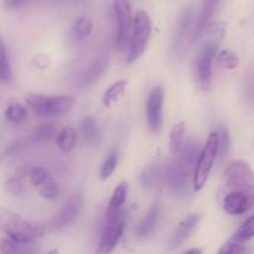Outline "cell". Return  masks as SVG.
<instances>
[{
  "label": "cell",
  "mask_w": 254,
  "mask_h": 254,
  "mask_svg": "<svg viewBox=\"0 0 254 254\" xmlns=\"http://www.w3.org/2000/svg\"><path fill=\"white\" fill-rule=\"evenodd\" d=\"M220 1L221 0H207V1H203L202 9H201L200 14L197 15V19H196L195 25H193V31L190 44H193L207 30L208 22H210L212 15L215 14Z\"/></svg>",
  "instance_id": "4fadbf2b"
},
{
  "label": "cell",
  "mask_w": 254,
  "mask_h": 254,
  "mask_svg": "<svg viewBox=\"0 0 254 254\" xmlns=\"http://www.w3.org/2000/svg\"><path fill=\"white\" fill-rule=\"evenodd\" d=\"M200 220H201V215H198V213H193V215L188 216L185 220L181 221L180 225H179L178 228L175 230V232L173 233V237H171V241H170L171 247L176 248L179 247V246L183 245V243L190 237V235L193 232V230L197 227Z\"/></svg>",
  "instance_id": "5bb4252c"
},
{
  "label": "cell",
  "mask_w": 254,
  "mask_h": 254,
  "mask_svg": "<svg viewBox=\"0 0 254 254\" xmlns=\"http://www.w3.org/2000/svg\"><path fill=\"white\" fill-rule=\"evenodd\" d=\"M127 87V81L121 79V81H117L104 92L103 94V104L106 107H111L112 103L117 101L122 94L124 93Z\"/></svg>",
  "instance_id": "4316f807"
},
{
  "label": "cell",
  "mask_w": 254,
  "mask_h": 254,
  "mask_svg": "<svg viewBox=\"0 0 254 254\" xmlns=\"http://www.w3.org/2000/svg\"><path fill=\"white\" fill-rule=\"evenodd\" d=\"M218 133V155H220L221 159L226 158L230 151V133L226 128H221Z\"/></svg>",
  "instance_id": "d6a6232c"
},
{
  "label": "cell",
  "mask_w": 254,
  "mask_h": 254,
  "mask_svg": "<svg viewBox=\"0 0 254 254\" xmlns=\"http://www.w3.org/2000/svg\"><path fill=\"white\" fill-rule=\"evenodd\" d=\"M151 34V20L148 12L138 10L134 15L127 64H134L145 51Z\"/></svg>",
  "instance_id": "7a4b0ae2"
},
{
  "label": "cell",
  "mask_w": 254,
  "mask_h": 254,
  "mask_svg": "<svg viewBox=\"0 0 254 254\" xmlns=\"http://www.w3.org/2000/svg\"><path fill=\"white\" fill-rule=\"evenodd\" d=\"M222 205L228 215H243L254 206V191H230L223 197Z\"/></svg>",
  "instance_id": "7c38bea8"
},
{
  "label": "cell",
  "mask_w": 254,
  "mask_h": 254,
  "mask_svg": "<svg viewBox=\"0 0 254 254\" xmlns=\"http://www.w3.org/2000/svg\"><path fill=\"white\" fill-rule=\"evenodd\" d=\"M81 130L82 134L84 135L86 140L91 144H97L99 140V128L97 124L96 119L92 117H86L83 121L81 122Z\"/></svg>",
  "instance_id": "7402d4cb"
},
{
  "label": "cell",
  "mask_w": 254,
  "mask_h": 254,
  "mask_svg": "<svg viewBox=\"0 0 254 254\" xmlns=\"http://www.w3.org/2000/svg\"><path fill=\"white\" fill-rule=\"evenodd\" d=\"M165 92L163 87L158 86L150 92L146 103V121L151 133H160L163 128V109Z\"/></svg>",
  "instance_id": "30bf717a"
},
{
  "label": "cell",
  "mask_w": 254,
  "mask_h": 254,
  "mask_svg": "<svg viewBox=\"0 0 254 254\" xmlns=\"http://www.w3.org/2000/svg\"><path fill=\"white\" fill-rule=\"evenodd\" d=\"M117 165H118V154L117 153H111L108 155V158L104 160L103 165H102L101 173H99V178L102 180H107L112 176V174L114 173V170L117 169Z\"/></svg>",
  "instance_id": "4dcf8cb0"
},
{
  "label": "cell",
  "mask_w": 254,
  "mask_h": 254,
  "mask_svg": "<svg viewBox=\"0 0 254 254\" xmlns=\"http://www.w3.org/2000/svg\"><path fill=\"white\" fill-rule=\"evenodd\" d=\"M27 116V112L25 109L24 106H21L20 103H11L9 104V107L5 111V118L7 122L12 124H19L22 121H25Z\"/></svg>",
  "instance_id": "f546056e"
},
{
  "label": "cell",
  "mask_w": 254,
  "mask_h": 254,
  "mask_svg": "<svg viewBox=\"0 0 254 254\" xmlns=\"http://www.w3.org/2000/svg\"><path fill=\"white\" fill-rule=\"evenodd\" d=\"M0 228L9 238L21 243L35 242L46 232V226L44 223L31 222L5 207H0Z\"/></svg>",
  "instance_id": "6da1fadb"
},
{
  "label": "cell",
  "mask_w": 254,
  "mask_h": 254,
  "mask_svg": "<svg viewBox=\"0 0 254 254\" xmlns=\"http://www.w3.org/2000/svg\"><path fill=\"white\" fill-rule=\"evenodd\" d=\"M161 217V206L159 203H154L150 207L149 212L145 217L141 220L136 227V236L139 238H146L155 231L156 226L159 225V221Z\"/></svg>",
  "instance_id": "9a60e30c"
},
{
  "label": "cell",
  "mask_w": 254,
  "mask_h": 254,
  "mask_svg": "<svg viewBox=\"0 0 254 254\" xmlns=\"http://www.w3.org/2000/svg\"><path fill=\"white\" fill-rule=\"evenodd\" d=\"M190 176L193 173L190 169L186 168L184 164L176 159L173 163L168 164L165 169V178H164V185L169 188V190L176 196H185L189 192V185H190Z\"/></svg>",
  "instance_id": "52a82bcc"
},
{
  "label": "cell",
  "mask_w": 254,
  "mask_h": 254,
  "mask_svg": "<svg viewBox=\"0 0 254 254\" xmlns=\"http://www.w3.org/2000/svg\"><path fill=\"white\" fill-rule=\"evenodd\" d=\"M12 79L11 67H10L9 57H7L6 46L0 36V81L4 83H10Z\"/></svg>",
  "instance_id": "484cf974"
},
{
  "label": "cell",
  "mask_w": 254,
  "mask_h": 254,
  "mask_svg": "<svg viewBox=\"0 0 254 254\" xmlns=\"http://www.w3.org/2000/svg\"><path fill=\"white\" fill-rule=\"evenodd\" d=\"M92 30H93V22L89 17L82 16L74 22L73 29H72V37L77 41L87 39L91 35Z\"/></svg>",
  "instance_id": "cb8c5ba5"
},
{
  "label": "cell",
  "mask_w": 254,
  "mask_h": 254,
  "mask_svg": "<svg viewBox=\"0 0 254 254\" xmlns=\"http://www.w3.org/2000/svg\"><path fill=\"white\" fill-rule=\"evenodd\" d=\"M203 1H207V0H203Z\"/></svg>",
  "instance_id": "60d3db41"
},
{
  "label": "cell",
  "mask_w": 254,
  "mask_h": 254,
  "mask_svg": "<svg viewBox=\"0 0 254 254\" xmlns=\"http://www.w3.org/2000/svg\"><path fill=\"white\" fill-rule=\"evenodd\" d=\"M221 42L217 40L208 39L207 42L202 46L197 60H196V77L197 83L203 91H208L211 86V77H212V61L216 56L218 46Z\"/></svg>",
  "instance_id": "8992f818"
},
{
  "label": "cell",
  "mask_w": 254,
  "mask_h": 254,
  "mask_svg": "<svg viewBox=\"0 0 254 254\" xmlns=\"http://www.w3.org/2000/svg\"><path fill=\"white\" fill-rule=\"evenodd\" d=\"M165 164L160 163H154L150 166L145 169L141 174L140 181L143 184L144 188L146 189H155L158 186L163 185L164 178H165Z\"/></svg>",
  "instance_id": "2e32d148"
},
{
  "label": "cell",
  "mask_w": 254,
  "mask_h": 254,
  "mask_svg": "<svg viewBox=\"0 0 254 254\" xmlns=\"http://www.w3.org/2000/svg\"><path fill=\"white\" fill-rule=\"evenodd\" d=\"M27 2H29V0H4V6L5 9L14 10L27 4Z\"/></svg>",
  "instance_id": "74e56055"
},
{
  "label": "cell",
  "mask_w": 254,
  "mask_h": 254,
  "mask_svg": "<svg viewBox=\"0 0 254 254\" xmlns=\"http://www.w3.org/2000/svg\"><path fill=\"white\" fill-rule=\"evenodd\" d=\"M108 64L109 59L107 55H101V56L97 57V59L89 64V67L86 69V72L82 74V82H83L84 84H91L93 83V82H96L97 79L101 78L102 74L106 72Z\"/></svg>",
  "instance_id": "e0dca14e"
},
{
  "label": "cell",
  "mask_w": 254,
  "mask_h": 254,
  "mask_svg": "<svg viewBox=\"0 0 254 254\" xmlns=\"http://www.w3.org/2000/svg\"><path fill=\"white\" fill-rule=\"evenodd\" d=\"M126 228V212H117L116 215L109 217L108 223L103 231V235L99 242L98 252L109 253L116 248Z\"/></svg>",
  "instance_id": "9c48e42d"
},
{
  "label": "cell",
  "mask_w": 254,
  "mask_h": 254,
  "mask_svg": "<svg viewBox=\"0 0 254 254\" xmlns=\"http://www.w3.org/2000/svg\"><path fill=\"white\" fill-rule=\"evenodd\" d=\"M185 253H188V254H191V253L198 254V253H202V250H201V248H192V250L185 251Z\"/></svg>",
  "instance_id": "ab89813d"
},
{
  "label": "cell",
  "mask_w": 254,
  "mask_h": 254,
  "mask_svg": "<svg viewBox=\"0 0 254 254\" xmlns=\"http://www.w3.org/2000/svg\"><path fill=\"white\" fill-rule=\"evenodd\" d=\"M77 134L72 127H64L61 130L57 133L56 135V143L57 146L61 149L64 153H69L73 150L74 145H76Z\"/></svg>",
  "instance_id": "44dd1931"
},
{
  "label": "cell",
  "mask_w": 254,
  "mask_h": 254,
  "mask_svg": "<svg viewBox=\"0 0 254 254\" xmlns=\"http://www.w3.org/2000/svg\"><path fill=\"white\" fill-rule=\"evenodd\" d=\"M5 190L11 195H20L24 191V183L17 176H12L5 183Z\"/></svg>",
  "instance_id": "d590c367"
},
{
  "label": "cell",
  "mask_w": 254,
  "mask_h": 254,
  "mask_svg": "<svg viewBox=\"0 0 254 254\" xmlns=\"http://www.w3.org/2000/svg\"><path fill=\"white\" fill-rule=\"evenodd\" d=\"M240 59L232 50H223L217 56V64L223 69H235L238 67Z\"/></svg>",
  "instance_id": "f1b7e54d"
},
{
  "label": "cell",
  "mask_w": 254,
  "mask_h": 254,
  "mask_svg": "<svg viewBox=\"0 0 254 254\" xmlns=\"http://www.w3.org/2000/svg\"><path fill=\"white\" fill-rule=\"evenodd\" d=\"M30 181L34 186H41L47 181V171L44 168H34L31 169L29 174Z\"/></svg>",
  "instance_id": "e575fe53"
},
{
  "label": "cell",
  "mask_w": 254,
  "mask_h": 254,
  "mask_svg": "<svg viewBox=\"0 0 254 254\" xmlns=\"http://www.w3.org/2000/svg\"><path fill=\"white\" fill-rule=\"evenodd\" d=\"M218 156V133L213 131L210 134L207 141H206L205 146L202 148L198 158L197 165L195 168V173H193L192 185L193 190L200 191L201 189L205 186L207 183L208 176H210L211 169H212L213 163H215L216 158Z\"/></svg>",
  "instance_id": "277c9868"
},
{
  "label": "cell",
  "mask_w": 254,
  "mask_h": 254,
  "mask_svg": "<svg viewBox=\"0 0 254 254\" xmlns=\"http://www.w3.org/2000/svg\"><path fill=\"white\" fill-rule=\"evenodd\" d=\"M40 195L42 196V197L47 198V200H54V198H56L57 196H59L60 193V189L59 186H57V184L52 183V181H46V183L44 184V185L40 186Z\"/></svg>",
  "instance_id": "836d02e7"
},
{
  "label": "cell",
  "mask_w": 254,
  "mask_h": 254,
  "mask_svg": "<svg viewBox=\"0 0 254 254\" xmlns=\"http://www.w3.org/2000/svg\"><path fill=\"white\" fill-rule=\"evenodd\" d=\"M247 252V248L243 247L242 243L236 242V241L232 240V242H228L226 245H223L222 247L220 248L218 253H232V254H237V253H246Z\"/></svg>",
  "instance_id": "8d00e7d4"
},
{
  "label": "cell",
  "mask_w": 254,
  "mask_h": 254,
  "mask_svg": "<svg viewBox=\"0 0 254 254\" xmlns=\"http://www.w3.org/2000/svg\"><path fill=\"white\" fill-rule=\"evenodd\" d=\"M223 186L230 191H254V173L246 161H232L223 173Z\"/></svg>",
  "instance_id": "5b68a950"
},
{
  "label": "cell",
  "mask_w": 254,
  "mask_h": 254,
  "mask_svg": "<svg viewBox=\"0 0 254 254\" xmlns=\"http://www.w3.org/2000/svg\"><path fill=\"white\" fill-rule=\"evenodd\" d=\"M19 146H20V144H19V143H15V144H12V145H10L9 148H7L6 150H5L4 153H2L1 155H0V164H1V161L4 160L5 158H7V156H9L10 154H12V153H14V151L16 150V149L19 148Z\"/></svg>",
  "instance_id": "f35d334b"
},
{
  "label": "cell",
  "mask_w": 254,
  "mask_h": 254,
  "mask_svg": "<svg viewBox=\"0 0 254 254\" xmlns=\"http://www.w3.org/2000/svg\"><path fill=\"white\" fill-rule=\"evenodd\" d=\"M82 205H83V195H82L81 192L74 193L73 196H71V197L66 201L64 207L60 210V212L50 221V230H62V228L71 225V223L78 217L79 212H81L82 210Z\"/></svg>",
  "instance_id": "8fae6325"
},
{
  "label": "cell",
  "mask_w": 254,
  "mask_h": 254,
  "mask_svg": "<svg viewBox=\"0 0 254 254\" xmlns=\"http://www.w3.org/2000/svg\"><path fill=\"white\" fill-rule=\"evenodd\" d=\"M253 237H254V215L251 216L250 218H247V220L242 223V226L236 231L232 240L236 241V242L245 243L252 240Z\"/></svg>",
  "instance_id": "83f0119b"
},
{
  "label": "cell",
  "mask_w": 254,
  "mask_h": 254,
  "mask_svg": "<svg viewBox=\"0 0 254 254\" xmlns=\"http://www.w3.org/2000/svg\"><path fill=\"white\" fill-rule=\"evenodd\" d=\"M193 25H195L193 24V10L192 7H189V9L185 10L180 21H179L178 32H176L175 37V49H179L181 46V44L185 41L189 34L192 36Z\"/></svg>",
  "instance_id": "d6986e66"
},
{
  "label": "cell",
  "mask_w": 254,
  "mask_h": 254,
  "mask_svg": "<svg viewBox=\"0 0 254 254\" xmlns=\"http://www.w3.org/2000/svg\"><path fill=\"white\" fill-rule=\"evenodd\" d=\"M185 122L175 124L171 128L170 131V150L171 153L178 155L179 151L181 150L184 145V139H185Z\"/></svg>",
  "instance_id": "603a6c76"
},
{
  "label": "cell",
  "mask_w": 254,
  "mask_h": 254,
  "mask_svg": "<svg viewBox=\"0 0 254 254\" xmlns=\"http://www.w3.org/2000/svg\"><path fill=\"white\" fill-rule=\"evenodd\" d=\"M202 149L198 148L196 143H188L186 145H183L181 150L178 153V160L181 164L190 169L192 173H195V168L197 165L198 158Z\"/></svg>",
  "instance_id": "ac0fdd59"
},
{
  "label": "cell",
  "mask_w": 254,
  "mask_h": 254,
  "mask_svg": "<svg viewBox=\"0 0 254 254\" xmlns=\"http://www.w3.org/2000/svg\"><path fill=\"white\" fill-rule=\"evenodd\" d=\"M128 184L126 181L119 184L116 189H114V192L112 195L111 201H109L108 210H107V216L111 217V216L116 215L117 212H119L122 208V206L124 205L127 200V195H128Z\"/></svg>",
  "instance_id": "ffe728a7"
},
{
  "label": "cell",
  "mask_w": 254,
  "mask_h": 254,
  "mask_svg": "<svg viewBox=\"0 0 254 254\" xmlns=\"http://www.w3.org/2000/svg\"><path fill=\"white\" fill-rule=\"evenodd\" d=\"M55 135V127L51 124H40L34 131V140L44 143L49 141L54 138Z\"/></svg>",
  "instance_id": "1f68e13d"
},
{
  "label": "cell",
  "mask_w": 254,
  "mask_h": 254,
  "mask_svg": "<svg viewBox=\"0 0 254 254\" xmlns=\"http://www.w3.org/2000/svg\"><path fill=\"white\" fill-rule=\"evenodd\" d=\"M31 243H21L17 241L7 238V240L0 241V252L1 253H32L35 252L31 247Z\"/></svg>",
  "instance_id": "d4e9b609"
},
{
  "label": "cell",
  "mask_w": 254,
  "mask_h": 254,
  "mask_svg": "<svg viewBox=\"0 0 254 254\" xmlns=\"http://www.w3.org/2000/svg\"><path fill=\"white\" fill-rule=\"evenodd\" d=\"M26 103L39 117H59L73 107L74 98L69 96L46 97L42 94H27Z\"/></svg>",
  "instance_id": "3957f363"
},
{
  "label": "cell",
  "mask_w": 254,
  "mask_h": 254,
  "mask_svg": "<svg viewBox=\"0 0 254 254\" xmlns=\"http://www.w3.org/2000/svg\"><path fill=\"white\" fill-rule=\"evenodd\" d=\"M114 12L117 17V37L116 46L118 50L126 49L131 36L133 29V15H131V6L129 0H113Z\"/></svg>",
  "instance_id": "ba28073f"
}]
</instances>
